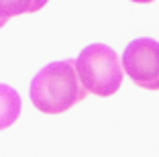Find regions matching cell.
I'll return each mask as SVG.
<instances>
[{"label": "cell", "instance_id": "cell-1", "mask_svg": "<svg viewBox=\"0 0 159 157\" xmlns=\"http://www.w3.org/2000/svg\"><path fill=\"white\" fill-rule=\"evenodd\" d=\"M33 106L43 114H61L88 96L75 72L74 59L51 61L37 72L29 88Z\"/></svg>", "mask_w": 159, "mask_h": 157}, {"label": "cell", "instance_id": "cell-2", "mask_svg": "<svg viewBox=\"0 0 159 157\" xmlns=\"http://www.w3.org/2000/svg\"><path fill=\"white\" fill-rule=\"evenodd\" d=\"M75 72L88 92L102 98L116 94L125 76L118 53L104 43H92L80 51L75 59Z\"/></svg>", "mask_w": 159, "mask_h": 157}, {"label": "cell", "instance_id": "cell-3", "mask_svg": "<svg viewBox=\"0 0 159 157\" xmlns=\"http://www.w3.org/2000/svg\"><path fill=\"white\" fill-rule=\"evenodd\" d=\"M122 72L143 90H159V41L139 37L122 51Z\"/></svg>", "mask_w": 159, "mask_h": 157}, {"label": "cell", "instance_id": "cell-4", "mask_svg": "<svg viewBox=\"0 0 159 157\" xmlns=\"http://www.w3.org/2000/svg\"><path fill=\"white\" fill-rule=\"evenodd\" d=\"M20 96L8 84H0V131L8 129L16 122L20 114Z\"/></svg>", "mask_w": 159, "mask_h": 157}, {"label": "cell", "instance_id": "cell-5", "mask_svg": "<svg viewBox=\"0 0 159 157\" xmlns=\"http://www.w3.org/2000/svg\"><path fill=\"white\" fill-rule=\"evenodd\" d=\"M49 0H0V19H12L25 12H37Z\"/></svg>", "mask_w": 159, "mask_h": 157}, {"label": "cell", "instance_id": "cell-6", "mask_svg": "<svg viewBox=\"0 0 159 157\" xmlns=\"http://www.w3.org/2000/svg\"><path fill=\"white\" fill-rule=\"evenodd\" d=\"M131 2H139V4H149V2H155V0H131Z\"/></svg>", "mask_w": 159, "mask_h": 157}, {"label": "cell", "instance_id": "cell-7", "mask_svg": "<svg viewBox=\"0 0 159 157\" xmlns=\"http://www.w3.org/2000/svg\"><path fill=\"white\" fill-rule=\"evenodd\" d=\"M6 23H8V21H6V19H0V29L4 27V25H6Z\"/></svg>", "mask_w": 159, "mask_h": 157}]
</instances>
